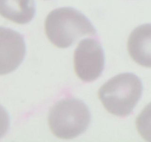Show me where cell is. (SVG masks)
<instances>
[{"instance_id": "obj_1", "label": "cell", "mask_w": 151, "mask_h": 142, "mask_svg": "<svg viewBox=\"0 0 151 142\" xmlns=\"http://www.w3.org/2000/svg\"><path fill=\"white\" fill-rule=\"evenodd\" d=\"M44 26L47 38L59 48H67L80 37L94 36L97 33L87 17L71 7H61L50 12Z\"/></svg>"}, {"instance_id": "obj_2", "label": "cell", "mask_w": 151, "mask_h": 142, "mask_svg": "<svg viewBox=\"0 0 151 142\" xmlns=\"http://www.w3.org/2000/svg\"><path fill=\"white\" fill-rule=\"evenodd\" d=\"M142 84L138 76L124 73L106 81L99 90V97L109 113L118 117L131 114L141 98Z\"/></svg>"}, {"instance_id": "obj_3", "label": "cell", "mask_w": 151, "mask_h": 142, "mask_svg": "<svg viewBox=\"0 0 151 142\" xmlns=\"http://www.w3.org/2000/svg\"><path fill=\"white\" fill-rule=\"evenodd\" d=\"M91 114L83 101L75 98L63 99L52 106L48 115L49 127L54 136L69 140L87 130Z\"/></svg>"}, {"instance_id": "obj_4", "label": "cell", "mask_w": 151, "mask_h": 142, "mask_svg": "<svg viewBox=\"0 0 151 142\" xmlns=\"http://www.w3.org/2000/svg\"><path fill=\"white\" fill-rule=\"evenodd\" d=\"M105 66V55L101 44L94 39H84L74 52V69L80 80L91 82L101 76Z\"/></svg>"}, {"instance_id": "obj_5", "label": "cell", "mask_w": 151, "mask_h": 142, "mask_svg": "<svg viewBox=\"0 0 151 142\" xmlns=\"http://www.w3.org/2000/svg\"><path fill=\"white\" fill-rule=\"evenodd\" d=\"M25 54L23 36L13 29L0 26V75L8 74L17 69Z\"/></svg>"}, {"instance_id": "obj_6", "label": "cell", "mask_w": 151, "mask_h": 142, "mask_svg": "<svg viewBox=\"0 0 151 142\" xmlns=\"http://www.w3.org/2000/svg\"><path fill=\"white\" fill-rule=\"evenodd\" d=\"M127 51L137 64L151 68V24L138 26L127 40Z\"/></svg>"}, {"instance_id": "obj_7", "label": "cell", "mask_w": 151, "mask_h": 142, "mask_svg": "<svg viewBox=\"0 0 151 142\" xmlns=\"http://www.w3.org/2000/svg\"><path fill=\"white\" fill-rule=\"evenodd\" d=\"M35 14L34 0H0V15L14 23H28Z\"/></svg>"}, {"instance_id": "obj_8", "label": "cell", "mask_w": 151, "mask_h": 142, "mask_svg": "<svg viewBox=\"0 0 151 142\" xmlns=\"http://www.w3.org/2000/svg\"><path fill=\"white\" fill-rule=\"evenodd\" d=\"M135 125L139 135L145 141L151 142V103L147 104L138 115Z\"/></svg>"}, {"instance_id": "obj_9", "label": "cell", "mask_w": 151, "mask_h": 142, "mask_svg": "<svg viewBox=\"0 0 151 142\" xmlns=\"http://www.w3.org/2000/svg\"><path fill=\"white\" fill-rule=\"evenodd\" d=\"M10 118L6 110L0 105V138L4 136L9 130Z\"/></svg>"}]
</instances>
